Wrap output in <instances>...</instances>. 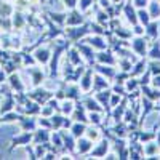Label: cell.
Segmentation results:
<instances>
[{
    "mask_svg": "<svg viewBox=\"0 0 160 160\" xmlns=\"http://www.w3.org/2000/svg\"><path fill=\"white\" fill-rule=\"evenodd\" d=\"M91 141H88V139H82V141H78V146H77V149H78V152H82V154H85V152H88L90 149H91Z\"/></svg>",
    "mask_w": 160,
    "mask_h": 160,
    "instance_id": "cell-1",
    "label": "cell"
},
{
    "mask_svg": "<svg viewBox=\"0 0 160 160\" xmlns=\"http://www.w3.org/2000/svg\"><path fill=\"white\" fill-rule=\"evenodd\" d=\"M72 131H74L75 136H80V135H83V133H85V127L83 125H74Z\"/></svg>",
    "mask_w": 160,
    "mask_h": 160,
    "instance_id": "cell-2",
    "label": "cell"
},
{
    "mask_svg": "<svg viewBox=\"0 0 160 160\" xmlns=\"http://www.w3.org/2000/svg\"><path fill=\"white\" fill-rule=\"evenodd\" d=\"M62 106H64L62 111H64V112H68V114H71V112L74 111V104H72V101H66Z\"/></svg>",
    "mask_w": 160,
    "mask_h": 160,
    "instance_id": "cell-3",
    "label": "cell"
},
{
    "mask_svg": "<svg viewBox=\"0 0 160 160\" xmlns=\"http://www.w3.org/2000/svg\"><path fill=\"white\" fill-rule=\"evenodd\" d=\"M80 15H77V13H74L72 18H68V24H74V22H82V18H78Z\"/></svg>",
    "mask_w": 160,
    "mask_h": 160,
    "instance_id": "cell-4",
    "label": "cell"
},
{
    "mask_svg": "<svg viewBox=\"0 0 160 160\" xmlns=\"http://www.w3.org/2000/svg\"><path fill=\"white\" fill-rule=\"evenodd\" d=\"M82 87H83V90H88L90 88V72L83 77V82H82Z\"/></svg>",
    "mask_w": 160,
    "mask_h": 160,
    "instance_id": "cell-5",
    "label": "cell"
},
{
    "mask_svg": "<svg viewBox=\"0 0 160 160\" xmlns=\"http://www.w3.org/2000/svg\"><path fill=\"white\" fill-rule=\"evenodd\" d=\"M37 58L45 61V59L48 58V55H47V50H38V51H37Z\"/></svg>",
    "mask_w": 160,
    "mask_h": 160,
    "instance_id": "cell-6",
    "label": "cell"
},
{
    "mask_svg": "<svg viewBox=\"0 0 160 160\" xmlns=\"http://www.w3.org/2000/svg\"><path fill=\"white\" fill-rule=\"evenodd\" d=\"M90 2H91V0H82V5H80V8H82V10L88 8V7H90Z\"/></svg>",
    "mask_w": 160,
    "mask_h": 160,
    "instance_id": "cell-7",
    "label": "cell"
},
{
    "mask_svg": "<svg viewBox=\"0 0 160 160\" xmlns=\"http://www.w3.org/2000/svg\"><path fill=\"white\" fill-rule=\"evenodd\" d=\"M87 106H88V109H90V111H91V109H98V108H95L96 102H93L91 99H90V101H87Z\"/></svg>",
    "mask_w": 160,
    "mask_h": 160,
    "instance_id": "cell-8",
    "label": "cell"
},
{
    "mask_svg": "<svg viewBox=\"0 0 160 160\" xmlns=\"http://www.w3.org/2000/svg\"><path fill=\"white\" fill-rule=\"evenodd\" d=\"M90 118H91V122H95V123L99 122V117H98L96 114H90Z\"/></svg>",
    "mask_w": 160,
    "mask_h": 160,
    "instance_id": "cell-9",
    "label": "cell"
}]
</instances>
